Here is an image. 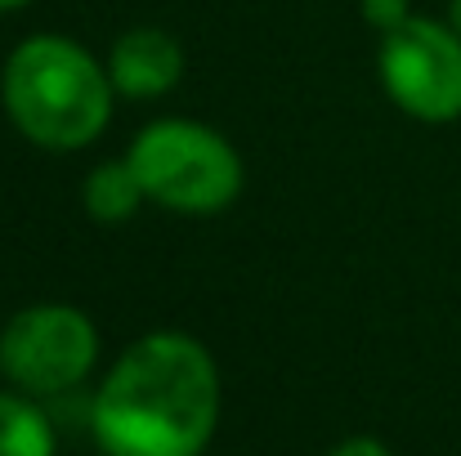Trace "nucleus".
I'll return each instance as SVG.
<instances>
[{"label":"nucleus","instance_id":"obj_1","mask_svg":"<svg viewBox=\"0 0 461 456\" xmlns=\"http://www.w3.org/2000/svg\"><path fill=\"white\" fill-rule=\"evenodd\" d=\"M220 421V371L179 331L135 340L95 394L90 430L108 456H202Z\"/></svg>","mask_w":461,"mask_h":456},{"label":"nucleus","instance_id":"obj_2","mask_svg":"<svg viewBox=\"0 0 461 456\" xmlns=\"http://www.w3.org/2000/svg\"><path fill=\"white\" fill-rule=\"evenodd\" d=\"M113 76L68 36H32L5 63V112L36 148L72 152L104 135L113 117Z\"/></svg>","mask_w":461,"mask_h":456},{"label":"nucleus","instance_id":"obj_3","mask_svg":"<svg viewBox=\"0 0 461 456\" xmlns=\"http://www.w3.org/2000/svg\"><path fill=\"white\" fill-rule=\"evenodd\" d=\"M144 192L179 215H215L242 192V161L224 135L197 121H153L126 152Z\"/></svg>","mask_w":461,"mask_h":456},{"label":"nucleus","instance_id":"obj_4","mask_svg":"<svg viewBox=\"0 0 461 456\" xmlns=\"http://www.w3.org/2000/svg\"><path fill=\"white\" fill-rule=\"evenodd\" d=\"M99 358L95 322L72 304H32L9 317L0 335V371L27 394L77 389Z\"/></svg>","mask_w":461,"mask_h":456},{"label":"nucleus","instance_id":"obj_5","mask_svg":"<svg viewBox=\"0 0 461 456\" xmlns=\"http://www.w3.org/2000/svg\"><path fill=\"white\" fill-rule=\"evenodd\" d=\"M381 81L417 121L461 117V31L435 18H403L381 40Z\"/></svg>","mask_w":461,"mask_h":456},{"label":"nucleus","instance_id":"obj_6","mask_svg":"<svg viewBox=\"0 0 461 456\" xmlns=\"http://www.w3.org/2000/svg\"><path fill=\"white\" fill-rule=\"evenodd\" d=\"M108 76L122 94L153 99V94H166V90L179 85L184 49L161 27H131L126 36H117V45L108 54Z\"/></svg>","mask_w":461,"mask_h":456},{"label":"nucleus","instance_id":"obj_7","mask_svg":"<svg viewBox=\"0 0 461 456\" xmlns=\"http://www.w3.org/2000/svg\"><path fill=\"white\" fill-rule=\"evenodd\" d=\"M81 197H86V210L99 224H126L149 192H144L140 174L131 170V161H104V165L90 170Z\"/></svg>","mask_w":461,"mask_h":456},{"label":"nucleus","instance_id":"obj_8","mask_svg":"<svg viewBox=\"0 0 461 456\" xmlns=\"http://www.w3.org/2000/svg\"><path fill=\"white\" fill-rule=\"evenodd\" d=\"M0 456H54L45 412L18 394H0Z\"/></svg>","mask_w":461,"mask_h":456},{"label":"nucleus","instance_id":"obj_9","mask_svg":"<svg viewBox=\"0 0 461 456\" xmlns=\"http://www.w3.org/2000/svg\"><path fill=\"white\" fill-rule=\"evenodd\" d=\"M363 18H367L372 27L390 31V27H399L403 18H412V13H408V0H363Z\"/></svg>","mask_w":461,"mask_h":456},{"label":"nucleus","instance_id":"obj_10","mask_svg":"<svg viewBox=\"0 0 461 456\" xmlns=\"http://www.w3.org/2000/svg\"><path fill=\"white\" fill-rule=\"evenodd\" d=\"M331 456H390V452H385V443H376V439H345Z\"/></svg>","mask_w":461,"mask_h":456},{"label":"nucleus","instance_id":"obj_11","mask_svg":"<svg viewBox=\"0 0 461 456\" xmlns=\"http://www.w3.org/2000/svg\"><path fill=\"white\" fill-rule=\"evenodd\" d=\"M448 22L461 31V0H453V9H448Z\"/></svg>","mask_w":461,"mask_h":456},{"label":"nucleus","instance_id":"obj_12","mask_svg":"<svg viewBox=\"0 0 461 456\" xmlns=\"http://www.w3.org/2000/svg\"><path fill=\"white\" fill-rule=\"evenodd\" d=\"M18 4H27V0H0V9H18Z\"/></svg>","mask_w":461,"mask_h":456}]
</instances>
